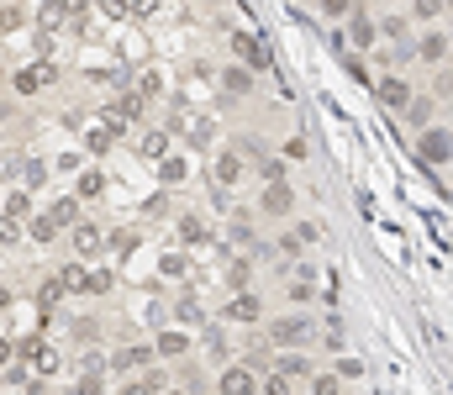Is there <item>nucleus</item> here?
<instances>
[{
	"label": "nucleus",
	"mask_w": 453,
	"mask_h": 395,
	"mask_svg": "<svg viewBox=\"0 0 453 395\" xmlns=\"http://www.w3.org/2000/svg\"><path fill=\"white\" fill-rule=\"evenodd\" d=\"M100 11H105V16H132L127 0H100Z\"/></svg>",
	"instance_id": "nucleus-40"
},
{
	"label": "nucleus",
	"mask_w": 453,
	"mask_h": 395,
	"mask_svg": "<svg viewBox=\"0 0 453 395\" xmlns=\"http://www.w3.org/2000/svg\"><path fill=\"white\" fill-rule=\"evenodd\" d=\"M264 395H290V379L285 374H269V379H264Z\"/></svg>",
	"instance_id": "nucleus-32"
},
{
	"label": "nucleus",
	"mask_w": 453,
	"mask_h": 395,
	"mask_svg": "<svg viewBox=\"0 0 453 395\" xmlns=\"http://www.w3.org/2000/svg\"><path fill=\"white\" fill-rule=\"evenodd\" d=\"M85 148H90V153H105V148H111V132H105V127H90Z\"/></svg>",
	"instance_id": "nucleus-26"
},
{
	"label": "nucleus",
	"mask_w": 453,
	"mask_h": 395,
	"mask_svg": "<svg viewBox=\"0 0 453 395\" xmlns=\"http://www.w3.org/2000/svg\"><path fill=\"white\" fill-rule=\"evenodd\" d=\"M222 85L232 90V95H248V85H253V79H248V69H226V74H222Z\"/></svg>",
	"instance_id": "nucleus-23"
},
{
	"label": "nucleus",
	"mask_w": 453,
	"mask_h": 395,
	"mask_svg": "<svg viewBox=\"0 0 453 395\" xmlns=\"http://www.w3.org/2000/svg\"><path fill=\"white\" fill-rule=\"evenodd\" d=\"M443 6H448V0H417V16L432 21V16H443Z\"/></svg>",
	"instance_id": "nucleus-29"
},
{
	"label": "nucleus",
	"mask_w": 453,
	"mask_h": 395,
	"mask_svg": "<svg viewBox=\"0 0 453 395\" xmlns=\"http://www.w3.org/2000/svg\"><path fill=\"white\" fill-rule=\"evenodd\" d=\"M6 364H11V343L0 337V369H6Z\"/></svg>",
	"instance_id": "nucleus-44"
},
{
	"label": "nucleus",
	"mask_w": 453,
	"mask_h": 395,
	"mask_svg": "<svg viewBox=\"0 0 453 395\" xmlns=\"http://www.w3.org/2000/svg\"><path fill=\"white\" fill-rule=\"evenodd\" d=\"M222 395H253V374L248 369H226L222 374Z\"/></svg>",
	"instance_id": "nucleus-12"
},
{
	"label": "nucleus",
	"mask_w": 453,
	"mask_h": 395,
	"mask_svg": "<svg viewBox=\"0 0 453 395\" xmlns=\"http://www.w3.org/2000/svg\"><path fill=\"white\" fill-rule=\"evenodd\" d=\"M69 395H100V374H85V379H79V385H74Z\"/></svg>",
	"instance_id": "nucleus-33"
},
{
	"label": "nucleus",
	"mask_w": 453,
	"mask_h": 395,
	"mask_svg": "<svg viewBox=\"0 0 453 395\" xmlns=\"http://www.w3.org/2000/svg\"><path fill=\"white\" fill-rule=\"evenodd\" d=\"M63 11H69V0H48V6L37 11V21H43L48 32H53V26H63Z\"/></svg>",
	"instance_id": "nucleus-17"
},
{
	"label": "nucleus",
	"mask_w": 453,
	"mask_h": 395,
	"mask_svg": "<svg viewBox=\"0 0 453 395\" xmlns=\"http://www.w3.org/2000/svg\"><path fill=\"white\" fill-rule=\"evenodd\" d=\"M32 237L37 242H53V222H48V216H32Z\"/></svg>",
	"instance_id": "nucleus-31"
},
{
	"label": "nucleus",
	"mask_w": 453,
	"mask_h": 395,
	"mask_svg": "<svg viewBox=\"0 0 453 395\" xmlns=\"http://www.w3.org/2000/svg\"><path fill=\"white\" fill-rule=\"evenodd\" d=\"M127 11H137V16H153V11H158V0H132Z\"/></svg>",
	"instance_id": "nucleus-42"
},
{
	"label": "nucleus",
	"mask_w": 453,
	"mask_h": 395,
	"mask_svg": "<svg viewBox=\"0 0 453 395\" xmlns=\"http://www.w3.org/2000/svg\"><path fill=\"white\" fill-rule=\"evenodd\" d=\"M290 295H296V301H311V275H306V279H290Z\"/></svg>",
	"instance_id": "nucleus-37"
},
{
	"label": "nucleus",
	"mask_w": 453,
	"mask_h": 395,
	"mask_svg": "<svg viewBox=\"0 0 453 395\" xmlns=\"http://www.w3.org/2000/svg\"><path fill=\"white\" fill-rule=\"evenodd\" d=\"M411 121H432V101H417V106H411Z\"/></svg>",
	"instance_id": "nucleus-41"
},
{
	"label": "nucleus",
	"mask_w": 453,
	"mask_h": 395,
	"mask_svg": "<svg viewBox=\"0 0 453 395\" xmlns=\"http://www.w3.org/2000/svg\"><path fill=\"white\" fill-rule=\"evenodd\" d=\"M316 395H343V385H338V374H322V379H316Z\"/></svg>",
	"instance_id": "nucleus-35"
},
{
	"label": "nucleus",
	"mask_w": 453,
	"mask_h": 395,
	"mask_svg": "<svg viewBox=\"0 0 453 395\" xmlns=\"http://www.w3.org/2000/svg\"><path fill=\"white\" fill-rule=\"evenodd\" d=\"M21 353L32 359V369H37V374H53V369H58V353H53V348L43 343V337H32V343H26Z\"/></svg>",
	"instance_id": "nucleus-2"
},
{
	"label": "nucleus",
	"mask_w": 453,
	"mask_h": 395,
	"mask_svg": "<svg viewBox=\"0 0 453 395\" xmlns=\"http://www.w3.org/2000/svg\"><path fill=\"white\" fill-rule=\"evenodd\" d=\"M100 190H105V180H100V169H85V174H79V195H74V200H95Z\"/></svg>",
	"instance_id": "nucleus-16"
},
{
	"label": "nucleus",
	"mask_w": 453,
	"mask_h": 395,
	"mask_svg": "<svg viewBox=\"0 0 453 395\" xmlns=\"http://www.w3.org/2000/svg\"><path fill=\"white\" fill-rule=\"evenodd\" d=\"M122 395H148V390H142V385H127V390H122Z\"/></svg>",
	"instance_id": "nucleus-45"
},
{
	"label": "nucleus",
	"mask_w": 453,
	"mask_h": 395,
	"mask_svg": "<svg viewBox=\"0 0 453 395\" xmlns=\"http://www.w3.org/2000/svg\"><path fill=\"white\" fill-rule=\"evenodd\" d=\"M184 348H190V337H184V332H158V353H164V359H179Z\"/></svg>",
	"instance_id": "nucleus-14"
},
{
	"label": "nucleus",
	"mask_w": 453,
	"mask_h": 395,
	"mask_svg": "<svg viewBox=\"0 0 453 395\" xmlns=\"http://www.w3.org/2000/svg\"><path fill=\"white\" fill-rule=\"evenodd\" d=\"M158 174H164V185L184 180V158H164V163H158Z\"/></svg>",
	"instance_id": "nucleus-25"
},
{
	"label": "nucleus",
	"mask_w": 453,
	"mask_h": 395,
	"mask_svg": "<svg viewBox=\"0 0 453 395\" xmlns=\"http://www.w3.org/2000/svg\"><path fill=\"white\" fill-rule=\"evenodd\" d=\"M142 158H164V148H169V138H164V132H142Z\"/></svg>",
	"instance_id": "nucleus-20"
},
{
	"label": "nucleus",
	"mask_w": 453,
	"mask_h": 395,
	"mask_svg": "<svg viewBox=\"0 0 453 395\" xmlns=\"http://www.w3.org/2000/svg\"><path fill=\"white\" fill-rule=\"evenodd\" d=\"M21 232H16V222H0V242H16Z\"/></svg>",
	"instance_id": "nucleus-43"
},
{
	"label": "nucleus",
	"mask_w": 453,
	"mask_h": 395,
	"mask_svg": "<svg viewBox=\"0 0 453 395\" xmlns=\"http://www.w3.org/2000/svg\"><path fill=\"white\" fill-rule=\"evenodd\" d=\"M290 200H296V195H290L285 185H269V190H264V200H259V211H264V216H285Z\"/></svg>",
	"instance_id": "nucleus-6"
},
{
	"label": "nucleus",
	"mask_w": 453,
	"mask_h": 395,
	"mask_svg": "<svg viewBox=\"0 0 453 395\" xmlns=\"http://www.w3.org/2000/svg\"><path fill=\"white\" fill-rule=\"evenodd\" d=\"M48 79H53V69H43V63H32V69H21V74H16V90H21V95H32V90H43Z\"/></svg>",
	"instance_id": "nucleus-11"
},
{
	"label": "nucleus",
	"mask_w": 453,
	"mask_h": 395,
	"mask_svg": "<svg viewBox=\"0 0 453 395\" xmlns=\"http://www.w3.org/2000/svg\"><path fill=\"white\" fill-rule=\"evenodd\" d=\"M142 364H153V348H137V343H132V348H122V353L111 359V369L132 374V369H142Z\"/></svg>",
	"instance_id": "nucleus-5"
},
{
	"label": "nucleus",
	"mask_w": 453,
	"mask_h": 395,
	"mask_svg": "<svg viewBox=\"0 0 453 395\" xmlns=\"http://www.w3.org/2000/svg\"><path fill=\"white\" fill-rule=\"evenodd\" d=\"M322 11H327V16H348L353 0H322Z\"/></svg>",
	"instance_id": "nucleus-36"
},
{
	"label": "nucleus",
	"mask_w": 453,
	"mask_h": 395,
	"mask_svg": "<svg viewBox=\"0 0 453 395\" xmlns=\"http://www.w3.org/2000/svg\"><path fill=\"white\" fill-rule=\"evenodd\" d=\"M311 237H316L311 227H296V232H285V237H279V248H285V253H301V248H306Z\"/></svg>",
	"instance_id": "nucleus-21"
},
{
	"label": "nucleus",
	"mask_w": 453,
	"mask_h": 395,
	"mask_svg": "<svg viewBox=\"0 0 453 395\" xmlns=\"http://www.w3.org/2000/svg\"><path fill=\"white\" fill-rule=\"evenodd\" d=\"M226 317H232V322H259L264 306L253 301V295H237V301H226Z\"/></svg>",
	"instance_id": "nucleus-10"
},
{
	"label": "nucleus",
	"mask_w": 453,
	"mask_h": 395,
	"mask_svg": "<svg viewBox=\"0 0 453 395\" xmlns=\"http://www.w3.org/2000/svg\"><path fill=\"white\" fill-rule=\"evenodd\" d=\"M179 237L184 242H206V222L201 216H179Z\"/></svg>",
	"instance_id": "nucleus-19"
},
{
	"label": "nucleus",
	"mask_w": 453,
	"mask_h": 395,
	"mask_svg": "<svg viewBox=\"0 0 453 395\" xmlns=\"http://www.w3.org/2000/svg\"><path fill=\"white\" fill-rule=\"evenodd\" d=\"M269 337H274L279 348H301L306 337H311V322H306V317H279V322L269 327Z\"/></svg>",
	"instance_id": "nucleus-1"
},
{
	"label": "nucleus",
	"mask_w": 453,
	"mask_h": 395,
	"mask_svg": "<svg viewBox=\"0 0 453 395\" xmlns=\"http://www.w3.org/2000/svg\"><path fill=\"white\" fill-rule=\"evenodd\" d=\"M0 26H6V32H11V26H21V11L16 6H0Z\"/></svg>",
	"instance_id": "nucleus-38"
},
{
	"label": "nucleus",
	"mask_w": 453,
	"mask_h": 395,
	"mask_svg": "<svg viewBox=\"0 0 453 395\" xmlns=\"http://www.w3.org/2000/svg\"><path fill=\"white\" fill-rule=\"evenodd\" d=\"M179 322H201V301H179Z\"/></svg>",
	"instance_id": "nucleus-39"
},
{
	"label": "nucleus",
	"mask_w": 453,
	"mask_h": 395,
	"mask_svg": "<svg viewBox=\"0 0 453 395\" xmlns=\"http://www.w3.org/2000/svg\"><path fill=\"white\" fill-rule=\"evenodd\" d=\"M232 48L243 53V63H248V69H269V53H264L259 43H253L248 32H232Z\"/></svg>",
	"instance_id": "nucleus-3"
},
{
	"label": "nucleus",
	"mask_w": 453,
	"mask_h": 395,
	"mask_svg": "<svg viewBox=\"0 0 453 395\" xmlns=\"http://www.w3.org/2000/svg\"><path fill=\"white\" fill-rule=\"evenodd\" d=\"M237 174H243V163H237V158H217V185H237Z\"/></svg>",
	"instance_id": "nucleus-22"
},
{
	"label": "nucleus",
	"mask_w": 453,
	"mask_h": 395,
	"mask_svg": "<svg viewBox=\"0 0 453 395\" xmlns=\"http://www.w3.org/2000/svg\"><path fill=\"white\" fill-rule=\"evenodd\" d=\"M26 206H32V200H26V195H21V190H16V195H11V200H6V222H16V216H26Z\"/></svg>",
	"instance_id": "nucleus-27"
},
{
	"label": "nucleus",
	"mask_w": 453,
	"mask_h": 395,
	"mask_svg": "<svg viewBox=\"0 0 453 395\" xmlns=\"http://www.w3.org/2000/svg\"><path fill=\"white\" fill-rule=\"evenodd\" d=\"M100 242H105V237H100L90 222H74V248H79V253H100Z\"/></svg>",
	"instance_id": "nucleus-13"
},
{
	"label": "nucleus",
	"mask_w": 453,
	"mask_h": 395,
	"mask_svg": "<svg viewBox=\"0 0 453 395\" xmlns=\"http://www.w3.org/2000/svg\"><path fill=\"white\" fill-rule=\"evenodd\" d=\"M111 248L116 253H132V248H137V232H127V227H122V232H111Z\"/></svg>",
	"instance_id": "nucleus-28"
},
{
	"label": "nucleus",
	"mask_w": 453,
	"mask_h": 395,
	"mask_svg": "<svg viewBox=\"0 0 453 395\" xmlns=\"http://www.w3.org/2000/svg\"><path fill=\"white\" fill-rule=\"evenodd\" d=\"M48 222H53V232H58V227H74V222H79V200H74V195H63V200H53V211H48Z\"/></svg>",
	"instance_id": "nucleus-7"
},
{
	"label": "nucleus",
	"mask_w": 453,
	"mask_h": 395,
	"mask_svg": "<svg viewBox=\"0 0 453 395\" xmlns=\"http://www.w3.org/2000/svg\"><path fill=\"white\" fill-rule=\"evenodd\" d=\"M380 101H385V106H406V101H411V90H406V79H395V74H385V79H380Z\"/></svg>",
	"instance_id": "nucleus-9"
},
{
	"label": "nucleus",
	"mask_w": 453,
	"mask_h": 395,
	"mask_svg": "<svg viewBox=\"0 0 453 395\" xmlns=\"http://www.w3.org/2000/svg\"><path fill=\"white\" fill-rule=\"evenodd\" d=\"M259 174H264V180H269V185H279V174H285V163H279V158H264V163H259Z\"/></svg>",
	"instance_id": "nucleus-30"
},
{
	"label": "nucleus",
	"mask_w": 453,
	"mask_h": 395,
	"mask_svg": "<svg viewBox=\"0 0 453 395\" xmlns=\"http://www.w3.org/2000/svg\"><path fill=\"white\" fill-rule=\"evenodd\" d=\"M53 284H58V290H74V295H90V269H79V264H63Z\"/></svg>",
	"instance_id": "nucleus-4"
},
{
	"label": "nucleus",
	"mask_w": 453,
	"mask_h": 395,
	"mask_svg": "<svg viewBox=\"0 0 453 395\" xmlns=\"http://www.w3.org/2000/svg\"><path fill=\"white\" fill-rule=\"evenodd\" d=\"M169 395H179V390H169Z\"/></svg>",
	"instance_id": "nucleus-47"
},
{
	"label": "nucleus",
	"mask_w": 453,
	"mask_h": 395,
	"mask_svg": "<svg viewBox=\"0 0 453 395\" xmlns=\"http://www.w3.org/2000/svg\"><path fill=\"white\" fill-rule=\"evenodd\" d=\"M422 158H427V163H448V132L443 127L422 138Z\"/></svg>",
	"instance_id": "nucleus-8"
},
{
	"label": "nucleus",
	"mask_w": 453,
	"mask_h": 395,
	"mask_svg": "<svg viewBox=\"0 0 453 395\" xmlns=\"http://www.w3.org/2000/svg\"><path fill=\"white\" fill-rule=\"evenodd\" d=\"M0 306H11V290H0Z\"/></svg>",
	"instance_id": "nucleus-46"
},
{
	"label": "nucleus",
	"mask_w": 453,
	"mask_h": 395,
	"mask_svg": "<svg viewBox=\"0 0 453 395\" xmlns=\"http://www.w3.org/2000/svg\"><path fill=\"white\" fill-rule=\"evenodd\" d=\"M358 374H364V364H358V359H343L338 364V379H358Z\"/></svg>",
	"instance_id": "nucleus-34"
},
{
	"label": "nucleus",
	"mask_w": 453,
	"mask_h": 395,
	"mask_svg": "<svg viewBox=\"0 0 453 395\" xmlns=\"http://www.w3.org/2000/svg\"><path fill=\"white\" fill-rule=\"evenodd\" d=\"M306 369H311V364H306L301 353H285V359H279V374H285V379L290 374H306Z\"/></svg>",
	"instance_id": "nucleus-24"
},
{
	"label": "nucleus",
	"mask_w": 453,
	"mask_h": 395,
	"mask_svg": "<svg viewBox=\"0 0 453 395\" xmlns=\"http://www.w3.org/2000/svg\"><path fill=\"white\" fill-rule=\"evenodd\" d=\"M348 37H353V48H369V43L380 37V26L369 21V16H353V32H348Z\"/></svg>",
	"instance_id": "nucleus-15"
},
{
	"label": "nucleus",
	"mask_w": 453,
	"mask_h": 395,
	"mask_svg": "<svg viewBox=\"0 0 453 395\" xmlns=\"http://www.w3.org/2000/svg\"><path fill=\"white\" fill-rule=\"evenodd\" d=\"M443 53H448V37L443 32H427V37H422V58H427V63H437Z\"/></svg>",
	"instance_id": "nucleus-18"
}]
</instances>
